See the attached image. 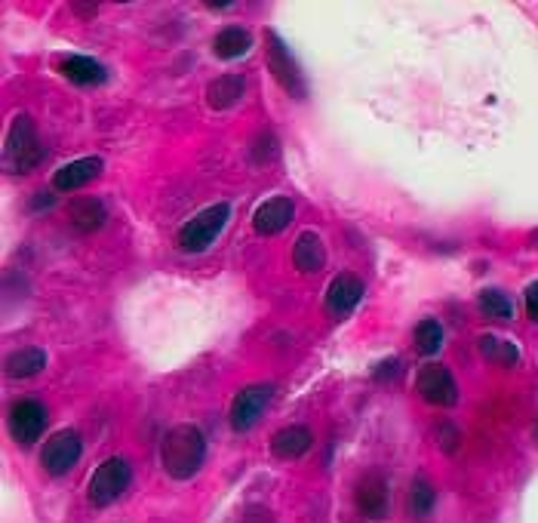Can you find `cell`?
<instances>
[{"instance_id": "1", "label": "cell", "mask_w": 538, "mask_h": 523, "mask_svg": "<svg viewBox=\"0 0 538 523\" xmlns=\"http://www.w3.org/2000/svg\"><path fill=\"white\" fill-rule=\"evenodd\" d=\"M206 459V440L197 425H176L160 440V465L173 480H191Z\"/></svg>"}, {"instance_id": "2", "label": "cell", "mask_w": 538, "mask_h": 523, "mask_svg": "<svg viewBox=\"0 0 538 523\" xmlns=\"http://www.w3.org/2000/svg\"><path fill=\"white\" fill-rule=\"evenodd\" d=\"M44 145L37 139V130H34V120L28 114H19L13 124H10V133H7V142H4V167L7 173H31L40 167V160H44Z\"/></svg>"}, {"instance_id": "3", "label": "cell", "mask_w": 538, "mask_h": 523, "mask_svg": "<svg viewBox=\"0 0 538 523\" xmlns=\"http://www.w3.org/2000/svg\"><path fill=\"white\" fill-rule=\"evenodd\" d=\"M231 219V207L228 204H213V207H206L200 210L191 222H185L179 228V250L182 253H203V250H210V244H216V237L225 231Z\"/></svg>"}, {"instance_id": "4", "label": "cell", "mask_w": 538, "mask_h": 523, "mask_svg": "<svg viewBox=\"0 0 538 523\" xmlns=\"http://www.w3.org/2000/svg\"><path fill=\"white\" fill-rule=\"evenodd\" d=\"M130 480H133V471H130L127 459L111 456V459H105V462L93 471L87 496H90V502H93L96 508H108L111 502H117L123 493L130 490Z\"/></svg>"}, {"instance_id": "5", "label": "cell", "mask_w": 538, "mask_h": 523, "mask_svg": "<svg viewBox=\"0 0 538 523\" xmlns=\"http://www.w3.org/2000/svg\"><path fill=\"white\" fill-rule=\"evenodd\" d=\"M265 56H268V68H271L274 80L280 84V90L286 96H293V99H305L308 84H305V77H302L296 59L289 56V50H286V44L280 40L277 31H265Z\"/></svg>"}, {"instance_id": "6", "label": "cell", "mask_w": 538, "mask_h": 523, "mask_svg": "<svg viewBox=\"0 0 538 523\" xmlns=\"http://www.w3.org/2000/svg\"><path fill=\"white\" fill-rule=\"evenodd\" d=\"M80 453H84V444H80V434L77 431H56L47 444H44V453H40V462H44V471L53 474V477H62L68 474L77 462H80Z\"/></svg>"}, {"instance_id": "7", "label": "cell", "mask_w": 538, "mask_h": 523, "mask_svg": "<svg viewBox=\"0 0 538 523\" xmlns=\"http://www.w3.org/2000/svg\"><path fill=\"white\" fill-rule=\"evenodd\" d=\"M354 502L360 508L363 517L369 520H385L391 511V490H388V480L379 471H366L357 480V490H354Z\"/></svg>"}, {"instance_id": "8", "label": "cell", "mask_w": 538, "mask_h": 523, "mask_svg": "<svg viewBox=\"0 0 538 523\" xmlns=\"http://www.w3.org/2000/svg\"><path fill=\"white\" fill-rule=\"evenodd\" d=\"M271 400H274V385H250V388H243L234 397V404H231V428L234 431H250L262 419V413L268 410Z\"/></svg>"}, {"instance_id": "9", "label": "cell", "mask_w": 538, "mask_h": 523, "mask_svg": "<svg viewBox=\"0 0 538 523\" xmlns=\"http://www.w3.org/2000/svg\"><path fill=\"white\" fill-rule=\"evenodd\" d=\"M47 422H50V413L40 400H19L10 410V434L22 447H31L34 440L44 434Z\"/></svg>"}, {"instance_id": "10", "label": "cell", "mask_w": 538, "mask_h": 523, "mask_svg": "<svg viewBox=\"0 0 538 523\" xmlns=\"http://www.w3.org/2000/svg\"><path fill=\"white\" fill-rule=\"evenodd\" d=\"M416 391L428 400L431 407H455L459 404V385L452 373L440 364H428L416 376Z\"/></svg>"}, {"instance_id": "11", "label": "cell", "mask_w": 538, "mask_h": 523, "mask_svg": "<svg viewBox=\"0 0 538 523\" xmlns=\"http://www.w3.org/2000/svg\"><path fill=\"white\" fill-rule=\"evenodd\" d=\"M102 170H105L102 157H77V160H71V164H65L53 173V188L65 191V194L80 191L90 182H96L102 176Z\"/></svg>"}, {"instance_id": "12", "label": "cell", "mask_w": 538, "mask_h": 523, "mask_svg": "<svg viewBox=\"0 0 538 523\" xmlns=\"http://www.w3.org/2000/svg\"><path fill=\"white\" fill-rule=\"evenodd\" d=\"M293 219H296L293 200H289V197H271L253 213V228L262 237H274V234H280V231H286L289 225H293Z\"/></svg>"}, {"instance_id": "13", "label": "cell", "mask_w": 538, "mask_h": 523, "mask_svg": "<svg viewBox=\"0 0 538 523\" xmlns=\"http://www.w3.org/2000/svg\"><path fill=\"white\" fill-rule=\"evenodd\" d=\"M363 299V284L354 274H339L326 290V311L333 317H348Z\"/></svg>"}, {"instance_id": "14", "label": "cell", "mask_w": 538, "mask_h": 523, "mask_svg": "<svg viewBox=\"0 0 538 523\" xmlns=\"http://www.w3.org/2000/svg\"><path fill=\"white\" fill-rule=\"evenodd\" d=\"M311 444H314V434L305 425H289L271 437V453L283 462H293V459H302L311 450Z\"/></svg>"}, {"instance_id": "15", "label": "cell", "mask_w": 538, "mask_h": 523, "mask_svg": "<svg viewBox=\"0 0 538 523\" xmlns=\"http://www.w3.org/2000/svg\"><path fill=\"white\" fill-rule=\"evenodd\" d=\"M59 71H62L65 80H71V84H77V87H99L108 77L105 65L90 59V56H68V59L59 62Z\"/></svg>"}, {"instance_id": "16", "label": "cell", "mask_w": 538, "mask_h": 523, "mask_svg": "<svg viewBox=\"0 0 538 523\" xmlns=\"http://www.w3.org/2000/svg\"><path fill=\"white\" fill-rule=\"evenodd\" d=\"M68 219H71V228L80 231V234H93L105 225L108 213L102 207L99 197H77L68 204Z\"/></svg>"}, {"instance_id": "17", "label": "cell", "mask_w": 538, "mask_h": 523, "mask_svg": "<svg viewBox=\"0 0 538 523\" xmlns=\"http://www.w3.org/2000/svg\"><path fill=\"white\" fill-rule=\"evenodd\" d=\"M243 90H246V80L240 74H222L206 84V105L213 111H228L243 99Z\"/></svg>"}, {"instance_id": "18", "label": "cell", "mask_w": 538, "mask_h": 523, "mask_svg": "<svg viewBox=\"0 0 538 523\" xmlns=\"http://www.w3.org/2000/svg\"><path fill=\"white\" fill-rule=\"evenodd\" d=\"M293 265H296L302 274H317V271H323V265H326V247H323L320 234H314V231H302V234H299L296 247H293Z\"/></svg>"}, {"instance_id": "19", "label": "cell", "mask_w": 538, "mask_h": 523, "mask_svg": "<svg viewBox=\"0 0 538 523\" xmlns=\"http://www.w3.org/2000/svg\"><path fill=\"white\" fill-rule=\"evenodd\" d=\"M250 47H253V34L246 31V28H240V25L222 28V31L216 34V40H213V53H216L219 59H228V62L246 56V53H250Z\"/></svg>"}, {"instance_id": "20", "label": "cell", "mask_w": 538, "mask_h": 523, "mask_svg": "<svg viewBox=\"0 0 538 523\" xmlns=\"http://www.w3.org/2000/svg\"><path fill=\"white\" fill-rule=\"evenodd\" d=\"M47 367V351L44 348H19L4 360V370L10 379H31Z\"/></svg>"}, {"instance_id": "21", "label": "cell", "mask_w": 538, "mask_h": 523, "mask_svg": "<svg viewBox=\"0 0 538 523\" xmlns=\"http://www.w3.org/2000/svg\"><path fill=\"white\" fill-rule=\"evenodd\" d=\"M480 354L499 367H517L520 364L517 345L508 342V339H499V336H480Z\"/></svg>"}, {"instance_id": "22", "label": "cell", "mask_w": 538, "mask_h": 523, "mask_svg": "<svg viewBox=\"0 0 538 523\" xmlns=\"http://www.w3.org/2000/svg\"><path fill=\"white\" fill-rule=\"evenodd\" d=\"M477 305H480L483 317L499 320V324H505V320L514 317V302H511L502 290H483L480 299H477Z\"/></svg>"}, {"instance_id": "23", "label": "cell", "mask_w": 538, "mask_h": 523, "mask_svg": "<svg viewBox=\"0 0 538 523\" xmlns=\"http://www.w3.org/2000/svg\"><path fill=\"white\" fill-rule=\"evenodd\" d=\"M434 502H437V490L428 484L425 477H419L416 484L409 490V514L412 517H428L434 511Z\"/></svg>"}, {"instance_id": "24", "label": "cell", "mask_w": 538, "mask_h": 523, "mask_svg": "<svg viewBox=\"0 0 538 523\" xmlns=\"http://www.w3.org/2000/svg\"><path fill=\"white\" fill-rule=\"evenodd\" d=\"M416 348L422 354H428V357L443 348V327H440V320H434V317L422 320V324L416 327Z\"/></svg>"}, {"instance_id": "25", "label": "cell", "mask_w": 538, "mask_h": 523, "mask_svg": "<svg viewBox=\"0 0 538 523\" xmlns=\"http://www.w3.org/2000/svg\"><path fill=\"white\" fill-rule=\"evenodd\" d=\"M434 437H437V444H440V450L443 453H459V447H462V431L455 428L452 422H440L437 428H434Z\"/></svg>"}, {"instance_id": "26", "label": "cell", "mask_w": 538, "mask_h": 523, "mask_svg": "<svg viewBox=\"0 0 538 523\" xmlns=\"http://www.w3.org/2000/svg\"><path fill=\"white\" fill-rule=\"evenodd\" d=\"M400 376V360L391 357V360H382V364L376 367V373H372V379L376 382H394Z\"/></svg>"}, {"instance_id": "27", "label": "cell", "mask_w": 538, "mask_h": 523, "mask_svg": "<svg viewBox=\"0 0 538 523\" xmlns=\"http://www.w3.org/2000/svg\"><path fill=\"white\" fill-rule=\"evenodd\" d=\"M526 314H529L532 320H538V280L526 290Z\"/></svg>"}, {"instance_id": "28", "label": "cell", "mask_w": 538, "mask_h": 523, "mask_svg": "<svg viewBox=\"0 0 538 523\" xmlns=\"http://www.w3.org/2000/svg\"><path fill=\"white\" fill-rule=\"evenodd\" d=\"M529 244H532V247H538V231H535V234L529 237Z\"/></svg>"}, {"instance_id": "29", "label": "cell", "mask_w": 538, "mask_h": 523, "mask_svg": "<svg viewBox=\"0 0 538 523\" xmlns=\"http://www.w3.org/2000/svg\"><path fill=\"white\" fill-rule=\"evenodd\" d=\"M535 440H538V422H535Z\"/></svg>"}]
</instances>
